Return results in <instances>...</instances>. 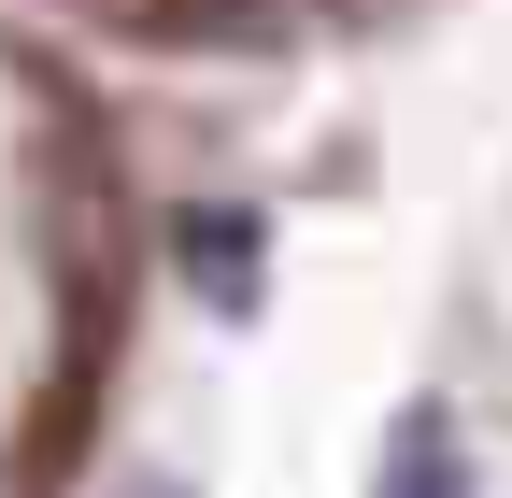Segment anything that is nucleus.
I'll list each match as a JSON object with an SVG mask.
<instances>
[{"instance_id": "1", "label": "nucleus", "mask_w": 512, "mask_h": 498, "mask_svg": "<svg viewBox=\"0 0 512 498\" xmlns=\"http://www.w3.org/2000/svg\"><path fill=\"white\" fill-rule=\"evenodd\" d=\"M157 328V185L114 57L0 0V498H86Z\"/></svg>"}, {"instance_id": "2", "label": "nucleus", "mask_w": 512, "mask_h": 498, "mask_svg": "<svg viewBox=\"0 0 512 498\" xmlns=\"http://www.w3.org/2000/svg\"><path fill=\"white\" fill-rule=\"evenodd\" d=\"M57 43L114 57V72H271V57H328L399 29L413 0H15Z\"/></svg>"}]
</instances>
